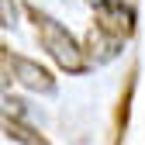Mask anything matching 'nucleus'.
<instances>
[{
	"label": "nucleus",
	"mask_w": 145,
	"mask_h": 145,
	"mask_svg": "<svg viewBox=\"0 0 145 145\" xmlns=\"http://www.w3.org/2000/svg\"><path fill=\"white\" fill-rule=\"evenodd\" d=\"M0 128H4V135L17 145H52L38 128H31L28 121H10V118H0Z\"/></svg>",
	"instance_id": "obj_4"
},
{
	"label": "nucleus",
	"mask_w": 145,
	"mask_h": 145,
	"mask_svg": "<svg viewBox=\"0 0 145 145\" xmlns=\"http://www.w3.org/2000/svg\"><path fill=\"white\" fill-rule=\"evenodd\" d=\"M24 14H28V21L35 28L38 45L45 48V56L56 62L62 72H69V76H83V72L90 69L86 48L76 42V35H72L62 21H56V17H52L48 10H42L38 4H24Z\"/></svg>",
	"instance_id": "obj_2"
},
{
	"label": "nucleus",
	"mask_w": 145,
	"mask_h": 145,
	"mask_svg": "<svg viewBox=\"0 0 145 145\" xmlns=\"http://www.w3.org/2000/svg\"><path fill=\"white\" fill-rule=\"evenodd\" d=\"M17 24V0H0V28Z\"/></svg>",
	"instance_id": "obj_5"
},
{
	"label": "nucleus",
	"mask_w": 145,
	"mask_h": 145,
	"mask_svg": "<svg viewBox=\"0 0 145 145\" xmlns=\"http://www.w3.org/2000/svg\"><path fill=\"white\" fill-rule=\"evenodd\" d=\"M135 83H138V69L128 72L124 80V90L118 97V107H114V124H111V145H121L124 135H128V118H131V100H135Z\"/></svg>",
	"instance_id": "obj_3"
},
{
	"label": "nucleus",
	"mask_w": 145,
	"mask_h": 145,
	"mask_svg": "<svg viewBox=\"0 0 145 145\" xmlns=\"http://www.w3.org/2000/svg\"><path fill=\"white\" fill-rule=\"evenodd\" d=\"M93 28L86 35V59L93 62H111L121 45L135 35V10L124 0H93Z\"/></svg>",
	"instance_id": "obj_1"
}]
</instances>
